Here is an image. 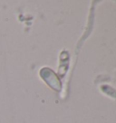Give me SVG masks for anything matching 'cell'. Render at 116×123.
<instances>
[]
</instances>
